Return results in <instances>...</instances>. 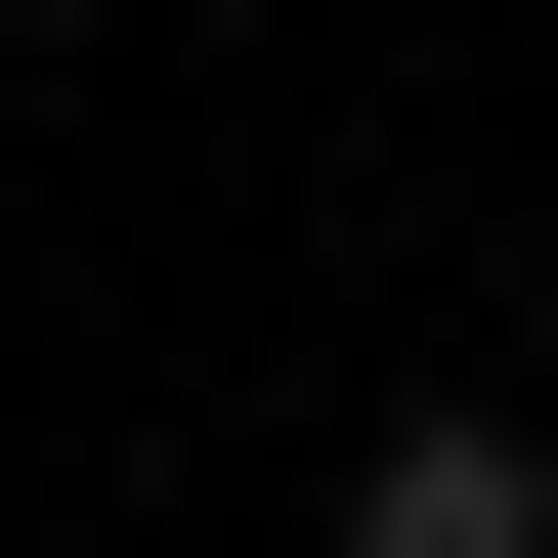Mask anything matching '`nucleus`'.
I'll return each mask as SVG.
<instances>
[{
  "mask_svg": "<svg viewBox=\"0 0 558 558\" xmlns=\"http://www.w3.org/2000/svg\"><path fill=\"white\" fill-rule=\"evenodd\" d=\"M344 558H558V429H473V387H429L387 473H344Z\"/></svg>",
  "mask_w": 558,
  "mask_h": 558,
  "instance_id": "nucleus-1",
  "label": "nucleus"
}]
</instances>
